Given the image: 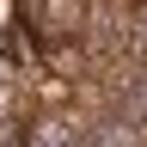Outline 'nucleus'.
<instances>
[{"label": "nucleus", "instance_id": "1", "mask_svg": "<svg viewBox=\"0 0 147 147\" xmlns=\"http://www.w3.org/2000/svg\"><path fill=\"white\" fill-rule=\"evenodd\" d=\"M25 147H92V117H74V110H43V117H31Z\"/></svg>", "mask_w": 147, "mask_h": 147}, {"label": "nucleus", "instance_id": "2", "mask_svg": "<svg viewBox=\"0 0 147 147\" xmlns=\"http://www.w3.org/2000/svg\"><path fill=\"white\" fill-rule=\"evenodd\" d=\"M92 147H147V129L129 123L123 110L110 104V110H98V117H92Z\"/></svg>", "mask_w": 147, "mask_h": 147}, {"label": "nucleus", "instance_id": "3", "mask_svg": "<svg viewBox=\"0 0 147 147\" xmlns=\"http://www.w3.org/2000/svg\"><path fill=\"white\" fill-rule=\"evenodd\" d=\"M117 110H123L129 123L147 129V61H135V67L123 74V86H117Z\"/></svg>", "mask_w": 147, "mask_h": 147}, {"label": "nucleus", "instance_id": "4", "mask_svg": "<svg viewBox=\"0 0 147 147\" xmlns=\"http://www.w3.org/2000/svg\"><path fill=\"white\" fill-rule=\"evenodd\" d=\"M129 43H135V55H141V61H147V6H141V25H135V31H129Z\"/></svg>", "mask_w": 147, "mask_h": 147}, {"label": "nucleus", "instance_id": "5", "mask_svg": "<svg viewBox=\"0 0 147 147\" xmlns=\"http://www.w3.org/2000/svg\"><path fill=\"white\" fill-rule=\"evenodd\" d=\"M141 6H147V0H141Z\"/></svg>", "mask_w": 147, "mask_h": 147}]
</instances>
